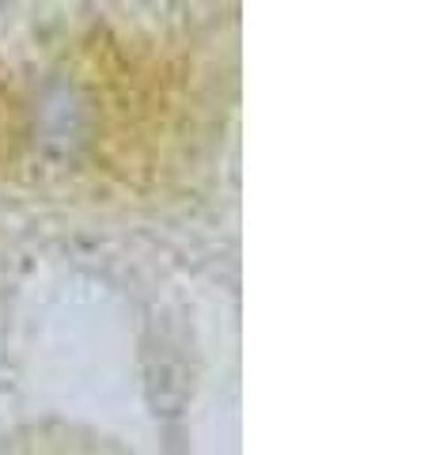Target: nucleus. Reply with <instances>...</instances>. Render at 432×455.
<instances>
[]
</instances>
